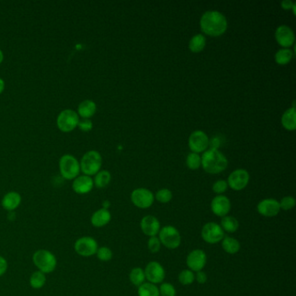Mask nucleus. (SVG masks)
<instances>
[{"label": "nucleus", "instance_id": "f257e3e1", "mask_svg": "<svg viewBox=\"0 0 296 296\" xmlns=\"http://www.w3.org/2000/svg\"><path fill=\"white\" fill-rule=\"evenodd\" d=\"M201 29L210 37H220L225 33L228 21L225 16L217 11H208L201 17Z\"/></svg>", "mask_w": 296, "mask_h": 296}, {"label": "nucleus", "instance_id": "f03ea898", "mask_svg": "<svg viewBox=\"0 0 296 296\" xmlns=\"http://www.w3.org/2000/svg\"><path fill=\"white\" fill-rule=\"evenodd\" d=\"M202 166L209 174H219L228 167V159L219 150L213 148L205 151L201 157Z\"/></svg>", "mask_w": 296, "mask_h": 296}, {"label": "nucleus", "instance_id": "7ed1b4c3", "mask_svg": "<svg viewBox=\"0 0 296 296\" xmlns=\"http://www.w3.org/2000/svg\"><path fill=\"white\" fill-rule=\"evenodd\" d=\"M32 262L38 271L42 272L44 274H50L54 272L58 265L55 254L46 249L36 251L32 255Z\"/></svg>", "mask_w": 296, "mask_h": 296}, {"label": "nucleus", "instance_id": "20e7f679", "mask_svg": "<svg viewBox=\"0 0 296 296\" xmlns=\"http://www.w3.org/2000/svg\"><path fill=\"white\" fill-rule=\"evenodd\" d=\"M102 163L103 160L100 153L96 150H90L81 159L80 170L85 175H95L100 171Z\"/></svg>", "mask_w": 296, "mask_h": 296}, {"label": "nucleus", "instance_id": "39448f33", "mask_svg": "<svg viewBox=\"0 0 296 296\" xmlns=\"http://www.w3.org/2000/svg\"><path fill=\"white\" fill-rule=\"evenodd\" d=\"M59 171L64 179L74 180L81 171L79 162L71 155H63L59 160Z\"/></svg>", "mask_w": 296, "mask_h": 296}, {"label": "nucleus", "instance_id": "423d86ee", "mask_svg": "<svg viewBox=\"0 0 296 296\" xmlns=\"http://www.w3.org/2000/svg\"><path fill=\"white\" fill-rule=\"evenodd\" d=\"M158 238L162 245L169 249L179 248L182 242L180 232L174 226L167 225L162 228L159 231Z\"/></svg>", "mask_w": 296, "mask_h": 296}, {"label": "nucleus", "instance_id": "0eeeda50", "mask_svg": "<svg viewBox=\"0 0 296 296\" xmlns=\"http://www.w3.org/2000/svg\"><path fill=\"white\" fill-rule=\"evenodd\" d=\"M79 122V116L75 110L71 109H63L59 113L57 118V125L61 131L63 132H71L78 127Z\"/></svg>", "mask_w": 296, "mask_h": 296}, {"label": "nucleus", "instance_id": "6e6552de", "mask_svg": "<svg viewBox=\"0 0 296 296\" xmlns=\"http://www.w3.org/2000/svg\"><path fill=\"white\" fill-rule=\"evenodd\" d=\"M74 249L77 254L83 257H91L95 255L98 249V243L92 236H83L76 241Z\"/></svg>", "mask_w": 296, "mask_h": 296}, {"label": "nucleus", "instance_id": "1a4fd4ad", "mask_svg": "<svg viewBox=\"0 0 296 296\" xmlns=\"http://www.w3.org/2000/svg\"><path fill=\"white\" fill-rule=\"evenodd\" d=\"M201 235L205 242L209 244H217L222 241L225 233L217 222H208L203 227Z\"/></svg>", "mask_w": 296, "mask_h": 296}, {"label": "nucleus", "instance_id": "9d476101", "mask_svg": "<svg viewBox=\"0 0 296 296\" xmlns=\"http://www.w3.org/2000/svg\"><path fill=\"white\" fill-rule=\"evenodd\" d=\"M131 202L136 207L139 209H149L152 206L155 201L153 193L150 189L139 188L135 189L130 196Z\"/></svg>", "mask_w": 296, "mask_h": 296}, {"label": "nucleus", "instance_id": "9b49d317", "mask_svg": "<svg viewBox=\"0 0 296 296\" xmlns=\"http://www.w3.org/2000/svg\"><path fill=\"white\" fill-rule=\"evenodd\" d=\"M249 179H250V176H249V172L246 170L239 169V170L233 171L229 175L227 183H228V186H230L232 189L235 191H240L246 188L249 183Z\"/></svg>", "mask_w": 296, "mask_h": 296}, {"label": "nucleus", "instance_id": "f8f14e48", "mask_svg": "<svg viewBox=\"0 0 296 296\" xmlns=\"http://www.w3.org/2000/svg\"><path fill=\"white\" fill-rule=\"evenodd\" d=\"M209 137L203 130H196L189 136L188 146L195 153H201L209 147Z\"/></svg>", "mask_w": 296, "mask_h": 296}, {"label": "nucleus", "instance_id": "ddd939ff", "mask_svg": "<svg viewBox=\"0 0 296 296\" xmlns=\"http://www.w3.org/2000/svg\"><path fill=\"white\" fill-rule=\"evenodd\" d=\"M145 278L152 284L162 283L165 278V270L157 262H150L144 268Z\"/></svg>", "mask_w": 296, "mask_h": 296}, {"label": "nucleus", "instance_id": "4468645a", "mask_svg": "<svg viewBox=\"0 0 296 296\" xmlns=\"http://www.w3.org/2000/svg\"><path fill=\"white\" fill-rule=\"evenodd\" d=\"M207 263V255L203 249H194L187 256L186 264L193 272L202 271Z\"/></svg>", "mask_w": 296, "mask_h": 296}, {"label": "nucleus", "instance_id": "2eb2a0df", "mask_svg": "<svg viewBox=\"0 0 296 296\" xmlns=\"http://www.w3.org/2000/svg\"><path fill=\"white\" fill-rule=\"evenodd\" d=\"M210 208L214 215L222 218L228 216V214L230 212L231 203L227 196L218 195L211 201Z\"/></svg>", "mask_w": 296, "mask_h": 296}, {"label": "nucleus", "instance_id": "dca6fc26", "mask_svg": "<svg viewBox=\"0 0 296 296\" xmlns=\"http://www.w3.org/2000/svg\"><path fill=\"white\" fill-rule=\"evenodd\" d=\"M275 39L280 46L289 48L295 44V32L288 25H280L275 31Z\"/></svg>", "mask_w": 296, "mask_h": 296}, {"label": "nucleus", "instance_id": "f3484780", "mask_svg": "<svg viewBox=\"0 0 296 296\" xmlns=\"http://www.w3.org/2000/svg\"><path fill=\"white\" fill-rule=\"evenodd\" d=\"M257 211L260 215L265 217H274L280 211L279 202L272 198L262 200L257 205Z\"/></svg>", "mask_w": 296, "mask_h": 296}, {"label": "nucleus", "instance_id": "a211bd4d", "mask_svg": "<svg viewBox=\"0 0 296 296\" xmlns=\"http://www.w3.org/2000/svg\"><path fill=\"white\" fill-rule=\"evenodd\" d=\"M140 227L142 233L150 237L156 236L161 230L160 221L154 216H146L143 217L140 222Z\"/></svg>", "mask_w": 296, "mask_h": 296}, {"label": "nucleus", "instance_id": "6ab92c4d", "mask_svg": "<svg viewBox=\"0 0 296 296\" xmlns=\"http://www.w3.org/2000/svg\"><path fill=\"white\" fill-rule=\"evenodd\" d=\"M94 187V182L89 175H78L73 180L72 188L78 195H85L92 191Z\"/></svg>", "mask_w": 296, "mask_h": 296}, {"label": "nucleus", "instance_id": "aec40b11", "mask_svg": "<svg viewBox=\"0 0 296 296\" xmlns=\"http://www.w3.org/2000/svg\"><path fill=\"white\" fill-rule=\"evenodd\" d=\"M21 202L22 197L19 193L11 191L4 195L3 199L1 201V205L3 209L7 210L9 212H12L20 206Z\"/></svg>", "mask_w": 296, "mask_h": 296}, {"label": "nucleus", "instance_id": "412c9836", "mask_svg": "<svg viewBox=\"0 0 296 296\" xmlns=\"http://www.w3.org/2000/svg\"><path fill=\"white\" fill-rule=\"evenodd\" d=\"M111 220V214L109 209H97L96 211L92 214L91 217V222L92 226L95 228H103L107 225Z\"/></svg>", "mask_w": 296, "mask_h": 296}, {"label": "nucleus", "instance_id": "4be33fe9", "mask_svg": "<svg viewBox=\"0 0 296 296\" xmlns=\"http://www.w3.org/2000/svg\"><path fill=\"white\" fill-rule=\"evenodd\" d=\"M96 111V105L92 100H84L80 103L78 108V115L82 118H88L94 116Z\"/></svg>", "mask_w": 296, "mask_h": 296}, {"label": "nucleus", "instance_id": "5701e85b", "mask_svg": "<svg viewBox=\"0 0 296 296\" xmlns=\"http://www.w3.org/2000/svg\"><path fill=\"white\" fill-rule=\"evenodd\" d=\"M281 125L287 130L293 131L296 129V111L295 106L289 108L281 117Z\"/></svg>", "mask_w": 296, "mask_h": 296}, {"label": "nucleus", "instance_id": "b1692460", "mask_svg": "<svg viewBox=\"0 0 296 296\" xmlns=\"http://www.w3.org/2000/svg\"><path fill=\"white\" fill-rule=\"evenodd\" d=\"M221 247L226 253L234 254L241 249V244L235 238L231 236H224L221 241Z\"/></svg>", "mask_w": 296, "mask_h": 296}, {"label": "nucleus", "instance_id": "393cba45", "mask_svg": "<svg viewBox=\"0 0 296 296\" xmlns=\"http://www.w3.org/2000/svg\"><path fill=\"white\" fill-rule=\"evenodd\" d=\"M220 226L224 232L226 231L228 233H234L239 229V221L235 217L226 216L221 218Z\"/></svg>", "mask_w": 296, "mask_h": 296}, {"label": "nucleus", "instance_id": "a878e982", "mask_svg": "<svg viewBox=\"0 0 296 296\" xmlns=\"http://www.w3.org/2000/svg\"><path fill=\"white\" fill-rule=\"evenodd\" d=\"M206 46V38L202 34H196L190 39L188 48L194 53H198L204 49Z\"/></svg>", "mask_w": 296, "mask_h": 296}, {"label": "nucleus", "instance_id": "bb28decb", "mask_svg": "<svg viewBox=\"0 0 296 296\" xmlns=\"http://www.w3.org/2000/svg\"><path fill=\"white\" fill-rule=\"evenodd\" d=\"M293 57H294V52L291 49L288 48L280 49L275 53V62L280 65H286L291 62Z\"/></svg>", "mask_w": 296, "mask_h": 296}, {"label": "nucleus", "instance_id": "cd10ccee", "mask_svg": "<svg viewBox=\"0 0 296 296\" xmlns=\"http://www.w3.org/2000/svg\"><path fill=\"white\" fill-rule=\"evenodd\" d=\"M129 280L136 287H139L145 282V274L142 267H134L129 273Z\"/></svg>", "mask_w": 296, "mask_h": 296}, {"label": "nucleus", "instance_id": "c85d7f7f", "mask_svg": "<svg viewBox=\"0 0 296 296\" xmlns=\"http://www.w3.org/2000/svg\"><path fill=\"white\" fill-rule=\"evenodd\" d=\"M110 180L111 175L108 171H101L95 175V179L93 180V182L96 188H104L108 186Z\"/></svg>", "mask_w": 296, "mask_h": 296}, {"label": "nucleus", "instance_id": "c756f323", "mask_svg": "<svg viewBox=\"0 0 296 296\" xmlns=\"http://www.w3.org/2000/svg\"><path fill=\"white\" fill-rule=\"evenodd\" d=\"M29 283L34 289H41L46 283V274L38 270L33 272L30 277Z\"/></svg>", "mask_w": 296, "mask_h": 296}, {"label": "nucleus", "instance_id": "7c9ffc66", "mask_svg": "<svg viewBox=\"0 0 296 296\" xmlns=\"http://www.w3.org/2000/svg\"><path fill=\"white\" fill-rule=\"evenodd\" d=\"M138 296H160L159 289L155 284L144 282L138 287Z\"/></svg>", "mask_w": 296, "mask_h": 296}, {"label": "nucleus", "instance_id": "2f4dec72", "mask_svg": "<svg viewBox=\"0 0 296 296\" xmlns=\"http://www.w3.org/2000/svg\"><path fill=\"white\" fill-rule=\"evenodd\" d=\"M186 164L188 169H190L192 171H196L197 169H199L202 165V160H201L199 154L195 153V152L189 153L186 159Z\"/></svg>", "mask_w": 296, "mask_h": 296}, {"label": "nucleus", "instance_id": "473e14b6", "mask_svg": "<svg viewBox=\"0 0 296 296\" xmlns=\"http://www.w3.org/2000/svg\"><path fill=\"white\" fill-rule=\"evenodd\" d=\"M178 280L184 286L191 285L195 281V273L190 269H184L178 275Z\"/></svg>", "mask_w": 296, "mask_h": 296}, {"label": "nucleus", "instance_id": "72a5a7b5", "mask_svg": "<svg viewBox=\"0 0 296 296\" xmlns=\"http://www.w3.org/2000/svg\"><path fill=\"white\" fill-rule=\"evenodd\" d=\"M96 255L97 259L100 260L101 262L106 263L112 259L113 252L110 249H109L108 247H100L96 251Z\"/></svg>", "mask_w": 296, "mask_h": 296}, {"label": "nucleus", "instance_id": "f704fd0d", "mask_svg": "<svg viewBox=\"0 0 296 296\" xmlns=\"http://www.w3.org/2000/svg\"><path fill=\"white\" fill-rule=\"evenodd\" d=\"M172 192L168 188H162L156 192L155 199H156L157 202L161 203H168L172 199Z\"/></svg>", "mask_w": 296, "mask_h": 296}, {"label": "nucleus", "instance_id": "c9c22d12", "mask_svg": "<svg viewBox=\"0 0 296 296\" xmlns=\"http://www.w3.org/2000/svg\"><path fill=\"white\" fill-rule=\"evenodd\" d=\"M296 199L293 196H285L279 202L280 208L282 210H285V211L294 209L295 206H296Z\"/></svg>", "mask_w": 296, "mask_h": 296}, {"label": "nucleus", "instance_id": "e433bc0d", "mask_svg": "<svg viewBox=\"0 0 296 296\" xmlns=\"http://www.w3.org/2000/svg\"><path fill=\"white\" fill-rule=\"evenodd\" d=\"M158 289L160 296H176V290L172 284L164 282V283H162Z\"/></svg>", "mask_w": 296, "mask_h": 296}, {"label": "nucleus", "instance_id": "4c0bfd02", "mask_svg": "<svg viewBox=\"0 0 296 296\" xmlns=\"http://www.w3.org/2000/svg\"><path fill=\"white\" fill-rule=\"evenodd\" d=\"M161 247H162V243L160 242V240L157 236L150 237L149 241H148V249L150 252H151L152 254L158 253L161 249Z\"/></svg>", "mask_w": 296, "mask_h": 296}, {"label": "nucleus", "instance_id": "58836bf2", "mask_svg": "<svg viewBox=\"0 0 296 296\" xmlns=\"http://www.w3.org/2000/svg\"><path fill=\"white\" fill-rule=\"evenodd\" d=\"M228 183L225 180H218L215 184H213V191L217 193L218 195H221L227 190L228 188Z\"/></svg>", "mask_w": 296, "mask_h": 296}, {"label": "nucleus", "instance_id": "ea45409f", "mask_svg": "<svg viewBox=\"0 0 296 296\" xmlns=\"http://www.w3.org/2000/svg\"><path fill=\"white\" fill-rule=\"evenodd\" d=\"M78 127L82 131L84 132H88L90 131L91 129H92L93 127V124H92V120L91 119H88V118H83L82 120H80L78 122Z\"/></svg>", "mask_w": 296, "mask_h": 296}, {"label": "nucleus", "instance_id": "a19ab883", "mask_svg": "<svg viewBox=\"0 0 296 296\" xmlns=\"http://www.w3.org/2000/svg\"><path fill=\"white\" fill-rule=\"evenodd\" d=\"M207 280H208L207 275L203 270L196 272V274H195V280H196L199 284L206 283Z\"/></svg>", "mask_w": 296, "mask_h": 296}, {"label": "nucleus", "instance_id": "79ce46f5", "mask_svg": "<svg viewBox=\"0 0 296 296\" xmlns=\"http://www.w3.org/2000/svg\"><path fill=\"white\" fill-rule=\"evenodd\" d=\"M8 269V263L4 257L0 255V277L6 273Z\"/></svg>", "mask_w": 296, "mask_h": 296}, {"label": "nucleus", "instance_id": "37998d69", "mask_svg": "<svg viewBox=\"0 0 296 296\" xmlns=\"http://www.w3.org/2000/svg\"><path fill=\"white\" fill-rule=\"evenodd\" d=\"M280 5H281V8L284 10H291L296 5V4L291 0H284L280 3Z\"/></svg>", "mask_w": 296, "mask_h": 296}, {"label": "nucleus", "instance_id": "c03bdc74", "mask_svg": "<svg viewBox=\"0 0 296 296\" xmlns=\"http://www.w3.org/2000/svg\"><path fill=\"white\" fill-rule=\"evenodd\" d=\"M4 81L2 79V78H0V94L2 93V92H4Z\"/></svg>", "mask_w": 296, "mask_h": 296}, {"label": "nucleus", "instance_id": "a18cd8bd", "mask_svg": "<svg viewBox=\"0 0 296 296\" xmlns=\"http://www.w3.org/2000/svg\"><path fill=\"white\" fill-rule=\"evenodd\" d=\"M109 207V202L105 201V203H104V209H108Z\"/></svg>", "mask_w": 296, "mask_h": 296}, {"label": "nucleus", "instance_id": "49530a36", "mask_svg": "<svg viewBox=\"0 0 296 296\" xmlns=\"http://www.w3.org/2000/svg\"><path fill=\"white\" fill-rule=\"evenodd\" d=\"M3 60H4V53H3V51L0 49V63L3 62Z\"/></svg>", "mask_w": 296, "mask_h": 296}]
</instances>
